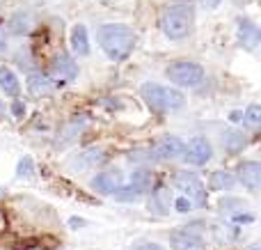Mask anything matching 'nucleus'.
Returning a JSON list of instances; mask_svg holds the SVG:
<instances>
[{"mask_svg":"<svg viewBox=\"0 0 261 250\" xmlns=\"http://www.w3.org/2000/svg\"><path fill=\"white\" fill-rule=\"evenodd\" d=\"M99 44L110 60H126L135 48V32L124 23H106L99 28Z\"/></svg>","mask_w":261,"mask_h":250,"instance_id":"obj_1","label":"nucleus"},{"mask_svg":"<svg viewBox=\"0 0 261 250\" xmlns=\"http://www.w3.org/2000/svg\"><path fill=\"white\" fill-rule=\"evenodd\" d=\"M202 225H190V228H181L172 234V248L174 250H204L202 239Z\"/></svg>","mask_w":261,"mask_h":250,"instance_id":"obj_7","label":"nucleus"},{"mask_svg":"<svg viewBox=\"0 0 261 250\" xmlns=\"http://www.w3.org/2000/svg\"><path fill=\"white\" fill-rule=\"evenodd\" d=\"M222 145H225L227 152H231V154H236V152H241L245 147V136L239 131H229L222 136Z\"/></svg>","mask_w":261,"mask_h":250,"instance_id":"obj_22","label":"nucleus"},{"mask_svg":"<svg viewBox=\"0 0 261 250\" xmlns=\"http://www.w3.org/2000/svg\"><path fill=\"white\" fill-rule=\"evenodd\" d=\"M106 161H108V154H106L101 147H90V149L78 154V159L73 161V165H76V170H90V168L103 165Z\"/></svg>","mask_w":261,"mask_h":250,"instance_id":"obj_13","label":"nucleus"},{"mask_svg":"<svg viewBox=\"0 0 261 250\" xmlns=\"http://www.w3.org/2000/svg\"><path fill=\"white\" fill-rule=\"evenodd\" d=\"M202 3V7L204 9H213V7H218V5L222 3V0H199Z\"/></svg>","mask_w":261,"mask_h":250,"instance_id":"obj_30","label":"nucleus"},{"mask_svg":"<svg viewBox=\"0 0 261 250\" xmlns=\"http://www.w3.org/2000/svg\"><path fill=\"white\" fill-rule=\"evenodd\" d=\"M5 51H7V41H5V39H3V37H0V55H3V53H5Z\"/></svg>","mask_w":261,"mask_h":250,"instance_id":"obj_31","label":"nucleus"},{"mask_svg":"<svg viewBox=\"0 0 261 250\" xmlns=\"http://www.w3.org/2000/svg\"><path fill=\"white\" fill-rule=\"evenodd\" d=\"M30 28H32V16L28 12H18L9 18V30L14 35H25V32H30Z\"/></svg>","mask_w":261,"mask_h":250,"instance_id":"obj_21","label":"nucleus"},{"mask_svg":"<svg viewBox=\"0 0 261 250\" xmlns=\"http://www.w3.org/2000/svg\"><path fill=\"white\" fill-rule=\"evenodd\" d=\"M252 220H254L252 214H239V216H234V223H239V225H248V223H252Z\"/></svg>","mask_w":261,"mask_h":250,"instance_id":"obj_26","label":"nucleus"},{"mask_svg":"<svg viewBox=\"0 0 261 250\" xmlns=\"http://www.w3.org/2000/svg\"><path fill=\"white\" fill-rule=\"evenodd\" d=\"M208 186H211L213 191H229V188L236 186V177L229 170H216V172L211 174V179H208Z\"/></svg>","mask_w":261,"mask_h":250,"instance_id":"obj_19","label":"nucleus"},{"mask_svg":"<svg viewBox=\"0 0 261 250\" xmlns=\"http://www.w3.org/2000/svg\"><path fill=\"white\" fill-rule=\"evenodd\" d=\"M165 73H167V78L179 87H197L199 83L206 78L204 69L199 67L197 62H190V60H176V62L167 64Z\"/></svg>","mask_w":261,"mask_h":250,"instance_id":"obj_4","label":"nucleus"},{"mask_svg":"<svg viewBox=\"0 0 261 250\" xmlns=\"http://www.w3.org/2000/svg\"><path fill=\"white\" fill-rule=\"evenodd\" d=\"M12 110H14V115H16V117H21V115H23V113H25V106H23V104H21V101H14Z\"/></svg>","mask_w":261,"mask_h":250,"instance_id":"obj_29","label":"nucleus"},{"mask_svg":"<svg viewBox=\"0 0 261 250\" xmlns=\"http://www.w3.org/2000/svg\"><path fill=\"white\" fill-rule=\"evenodd\" d=\"M193 7L188 5H172L161 18V28L167 39H184L193 30Z\"/></svg>","mask_w":261,"mask_h":250,"instance_id":"obj_3","label":"nucleus"},{"mask_svg":"<svg viewBox=\"0 0 261 250\" xmlns=\"http://www.w3.org/2000/svg\"><path fill=\"white\" fill-rule=\"evenodd\" d=\"M133 250H165V248L158 246V243H140V246H135Z\"/></svg>","mask_w":261,"mask_h":250,"instance_id":"obj_27","label":"nucleus"},{"mask_svg":"<svg viewBox=\"0 0 261 250\" xmlns=\"http://www.w3.org/2000/svg\"><path fill=\"white\" fill-rule=\"evenodd\" d=\"M151 184H153V177H151V172H149V170H135V172L130 174L126 186L122 184V186L117 188L115 197H117V200H122V202L138 200L142 193L151 191Z\"/></svg>","mask_w":261,"mask_h":250,"instance_id":"obj_6","label":"nucleus"},{"mask_svg":"<svg viewBox=\"0 0 261 250\" xmlns=\"http://www.w3.org/2000/svg\"><path fill=\"white\" fill-rule=\"evenodd\" d=\"M170 202H172V195H170V188L165 186H158L151 191V209L156 211V214H167L170 211Z\"/></svg>","mask_w":261,"mask_h":250,"instance_id":"obj_18","label":"nucleus"},{"mask_svg":"<svg viewBox=\"0 0 261 250\" xmlns=\"http://www.w3.org/2000/svg\"><path fill=\"white\" fill-rule=\"evenodd\" d=\"M0 87H3L5 94H9V96H16L18 92H21V83H18V78L14 76L12 69L0 67Z\"/></svg>","mask_w":261,"mask_h":250,"instance_id":"obj_20","label":"nucleus"},{"mask_svg":"<svg viewBox=\"0 0 261 250\" xmlns=\"http://www.w3.org/2000/svg\"><path fill=\"white\" fill-rule=\"evenodd\" d=\"M140 94H142L144 104L149 106V110L156 115H163L167 110L181 108L186 104V96L179 90H172V87H163L158 83H142L140 87Z\"/></svg>","mask_w":261,"mask_h":250,"instance_id":"obj_2","label":"nucleus"},{"mask_svg":"<svg viewBox=\"0 0 261 250\" xmlns=\"http://www.w3.org/2000/svg\"><path fill=\"white\" fill-rule=\"evenodd\" d=\"M239 177L248 191H257L261 186V163H257V161H245V163H241Z\"/></svg>","mask_w":261,"mask_h":250,"instance_id":"obj_14","label":"nucleus"},{"mask_svg":"<svg viewBox=\"0 0 261 250\" xmlns=\"http://www.w3.org/2000/svg\"><path fill=\"white\" fill-rule=\"evenodd\" d=\"M119 186H122V172L119 170H106V172H99L92 179V188L101 195H115Z\"/></svg>","mask_w":261,"mask_h":250,"instance_id":"obj_11","label":"nucleus"},{"mask_svg":"<svg viewBox=\"0 0 261 250\" xmlns=\"http://www.w3.org/2000/svg\"><path fill=\"white\" fill-rule=\"evenodd\" d=\"M220 205H222V209H236V207L243 205V202H241V200H222Z\"/></svg>","mask_w":261,"mask_h":250,"instance_id":"obj_28","label":"nucleus"},{"mask_svg":"<svg viewBox=\"0 0 261 250\" xmlns=\"http://www.w3.org/2000/svg\"><path fill=\"white\" fill-rule=\"evenodd\" d=\"M174 186L184 193V197H188L193 207H206V191H204V184L197 174L181 170L174 174Z\"/></svg>","mask_w":261,"mask_h":250,"instance_id":"obj_5","label":"nucleus"},{"mask_svg":"<svg viewBox=\"0 0 261 250\" xmlns=\"http://www.w3.org/2000/svg\"><path fill=\"white\" fill-rule=\"evenodd\" d=\"M71 51L78 55V58L90 55V39H87V30H85V26H81V23L71 28Z\"/></svg>","mask_w":261,"mask_h":250,"instance_id":"obj_17","label":"nucleus"},{"mask_svg":"<svg viewBox=\"0 0 261 250\" xmlns=\"http://www.w3.org/2000/svg\"><path fill=\"white\" fill-rule=\"evenodd\" d=\"M55 85L58 83L48 76V73H41V71H32L28 76V92L32 96H50L55 92Z\"/></svg>","mask_w":261,"mask_h":250,"instance_id":"obj_12","label":"nucleus"},{"mask_svg":"<svg viewBox=\"0 0 261 250\" xmlns=\"http://www.w3.org/2000/svg\"><path fill=\"white\" fill-rule=\"evenodd\" d=\"M190 209H193V205H190L188 197H179V200H176V211L186 214V211H190Z\"/></svg>","mask_w":261,"mask_h":250,"instance_id":"obj_25","label":"nucleus"},{"mask_svg":"<svg viewBox=\"0 0 261 250\" xmlns=\"http://www.w3.org/2000/svg\"><path fill=\"white\" fill-rule=\"evenodd\" d=\"M259 28L254 26L250 18H239V39H241V46L248 51L257 48L259 44Z\"/></svg>","mask_w":261,"mask_h":250,"instance_id":"obj_16","label":"nucleus"},{"mask_svg":"<svg viewBox=\"0 0 261 250\" xmlns=\"http://www.w3.org/2000/svg\"><path fill=\"white\" fill-rule=\"evenodd\" d=\"M48 76L53 78L55 83H71V81H76V76H78L76 60L69 58L67 53L55 55L53 62H50V67H48Z\"/></svg>","mask_w":261,"mask_h":250,"instance_id":"obj_9","label":"nucleus"},{"mask_svg":"<svg viewBox=\"0 0 261 250\" xmlns=\"http://www.w3.org/2000/svg\"><path fill=\"white\" fill-rule=\"evenodd\" d=\"M85 124H87V119H85V117H73L71 122H67V124L62 127V131L58 133V140H55V147H67V145H71V142L76 140V138L83 133Z\"/></svg>","mask_w":261,"mask_h":250,"instance_id":"obj_15","label":"nucleus"},{"mask_svg":"<svg viewBox=\"0 0 261 250\" xmlns=\"http://www.w3.org/2000/svg\"><path fill=\"white\" fill-rule=\"evenodd\" d=\"M184 142L176 136H163L153 142V147L149 149V156L158 161H174L179 156H184Z\"/></svg>","mask_w":261,"mask_h":250,"instance_id":"obj_8","label":"nucleus"},{"mask_svg":"<svg viewBox=\"0 0 261 250\" xmlns=\"http://www.w3.org/2000/svg\"><path fill=\"white\" fill-rule=\"evenodd\" d=\"M248 250H261V248H259V246H257V243H254V246H250V248H248Z\"/></svg>","mask_w":261,"mask_h":250,"instance_id":"obj_34","label":"nucleus"},{"mask_svg":"<svg viewBox=\"0 0 261 250\" xmlns=\"http://www.w3.org/2000/svg\"><path fill=\"white\" fill-rule=\"evenodd\" d=\"M243 122L248 124L250 129H259V124H261V106H257V104L250 106V108L243 113Z\"/></svg>","mask_w":261,"mask_h":250,"instance_id":"obj_23","label":"nucleus"},{"mask_svg":"<svg viewBox=\"0 0 261 250\" xmlns=\"http://www.w3.org/2000/svg\"><path fill=\"white\" fill-rule=\"evenodd\" d=\"M184 156L190 165H206L213 156V147L204 136H195L193 140L184 147Z\"/></svg>","mask_w":261,"mask_h":250,"instance_id":"obj_10","label":"nucleus"},{"mask_svg":"<svg viewBox=\"0 0 261 250\" xmlns=\"http://www.w3.org/2000/svg\"><path fill=\"white\" fill-rule=\"evenodd\" d=\"M3 230H5V216L0 214V234H3Z\"/></svg>","mask_w":261,"mask_h":250,"instance_id":"obj_32","label":"nucleus"},{"mask_svg":"<svg viewBox=\"0 0 261 250\" xmlns=\"http://www.w3.org/2000/svg\"><path fill=\"white\" fill-rule=\"evenodd\" d=\"M30 168H32V161L30 156H25V159H21V163H18V174H30Z\"/></svg>","mask_w":261,"mask_h":250,"instance_id":"obj_24","label":"nucleus"},{"mask_svg":"<svg viewBox=\"0 0 261 250\" xmlns=\"http://www.w3.org/2000/svg\"><path fill=\"white\" fill-rule=\"evenodd\" d=\"M0 115H5V104L0 101Z\"/></svg>","mask_w":261,"mask_h":250,"instance_id":"obj_33","label":"nucleus"}]
</instances>
